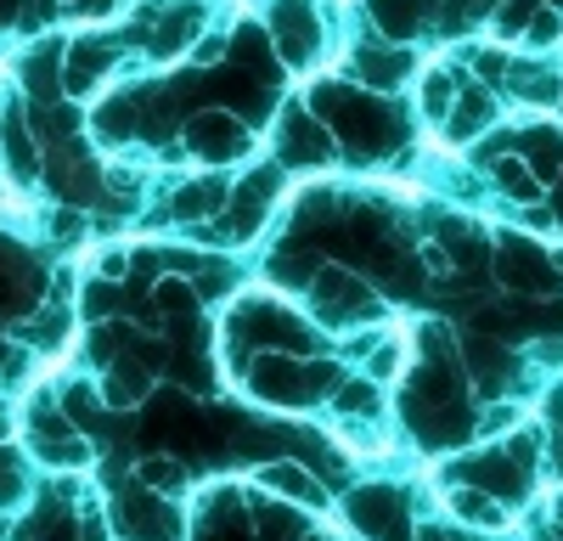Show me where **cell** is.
Listing matches in <instances>:
<instances>
[{
    "label": "cell",
    "instance_id": "6da1fadb",
    "mask_svg": "<svg viewBox=\"0 0 563 541\" xmlns=\"http://www.w3.org/2000/svg\"><path fill=\"white\" fill-rule=\"evenodd\" d=\"M316 316L327 328H355V322L378 316V299H372V288L361 277H350V270H321L316 277Z\"/></svg>",
    "mask_w": 563,
    "mask_h": 541
},
{
    "label": "cell",
    "instance_id": "7a4b0ae2",
    "mask_svg": "<svg viewBox=\"0 0 563 541\" xmlns=\"http://www.w3.org/2000/svg\"><path fill=\"white\" fill-rule=\"evenodd\" d=\"M192 153L198 158H243L254 142H249V130L231 119V113H203V119H192Z\"/></svg>",
    "mask_w": 563,
    "mask_h": 541
},
{
    "label": "cell",
    "instance_id": "3957f363",
    "mask_svg": "<svg viewBox=\"0 0 563 541\" xmlns=\"http://www.w3.org/2000/svg\"><path fill=\"white\" fill-rule=\"evenodd\" d=\"M225 175H192L186 180V187L175 192V214L180 220H203V214H214L220 203H225Z\"/></svg>",
    "mask_w": 563,
    "mask_h": 541
},
{
    "label": "cell",
    "instance_id": "277c9868",
    "mask_svg": "<svg viewBox=\"0 0 563 541\" xmlns=\"http://www.w3.org/2000/svg\"><path fill=\"white\" fill-rule=\"evenodd\" d=\"M260 485H271L276 496H288V503H305V508H327V496H321V485L305 474V468H294V463H271V468H260Z\"/></svg>",
    "mask_w": 563,
    "mask_h": 541
},
{
    "label": "cell",
    "instance_id": "5b68a950",
    "mask_svg": "<svg viewBox=\"0 0 563 541\" xmlns=\"http://www.w3.org/2000/svg\"><path fill=\"white\" fill-rule=\"evenodd\" d=\"M451 514L467 519V525H507L501 503H490L485 490H451Z\"/></svg>",
    "mask_w": 563,
    "mask_h": 541
},
{
    "label": "cell",
    "instance_id": "8992f818",
    "mask_svg": "<svg viewBox=\"0 0 563 541\" xmlns=\"http://www.w3.org/2000/svg\"><path fill=\"white\" fill-rule=\"evenodd\" d=\"M496 180H501V192L525 198V203H536V198H541V180L530 175V164H525V158H501V164H496Z\"/></svg>",
    "mask_w": 563,
    "mask_h": 541
},
{
    "label": "cell",
    "instance_id": "52a82bcc",
    "mask_svg": "<svg viewBox=\"0 0 563 541\" xmlns=\"http://www.w3.org/2000/svg\"><path fill=\"white\" fill-rule=\"evenodd\" d=\"M135 474H141V485H153V490H164V496H175V490L186 485V468H180L175 457H147Z\"/></svg>",
    "mask_w": 563,
    "mask_h": 541
},
{
    "label": "cell",
    "instance_id": "ba28073f",
    "mask_svg": "<svg viewBox=\"0 0 563 541\" xmlns=\"http://www.w3.org/2000/svg\"><path fill=\"white\" fill-rule=\"evenodd\" d=\"M451 102H456L451 74H429V79H422V113H429V119H445Z\"/></svg>",
    "mask_w": 563,
    "mask_h": 541
},
{
    "label": "cell",
    "instance_id": "9c48e42d",
    "mask_svg": "<svg viewBox=\"0 0 563 541\" xmlns=\"http://www.w3.org/2000/svg\"><path fill=\"white\" fill-rule=\"evenodd\" d=\"M108 395H113L119 406H135L141 395H147V373H130V367H119V378H108Z\"/></svg>",
    "mask_w": 563,
    "mask_h": 541
},
{
    "label": "cell",
    "instance_id": "30bf717a",
    "mask_svg": "<svg viewBox=\"0 0 563 541\" xmlns=\"http://www.w3.org/2000/svg\"><path fill=\"white\" fill-rule=\"evenodd\" d=\"M563 40V18L558 12H536L530 18V45H536V52H547V45H558Z\"/></svg>",
    "mask_w": 563,
    "mask_h": 541
},
{
    "label": "cell",
    "instance_id": "8fae6325",
    "mask_svg": "<svg viewBox=\"0 0 563 541\" xmlns=\"http://www.w3.org/2000/svg\"><path fill=\"white\" fill-rule=\"evenodd\" d=\"M400 355H406V350H400L395 339H389V344H378V350H372V361H366L372 378H395V373H400Z\"/></svg>",
    "mask_w": 563,
    "mask_h": 541
},
{
    "label": "cell",
    "instance_id": "7c38bea8",
    "mask_svg": "<svg viewBox=\"0 0 563 541\" xmlns=\"http://www.w3.org/2000/svg\"><path fill=\"white\" fill-rule=\"evenodd\" d=\"M288 124L310 130V119H294V113H288ZM282 147H294V135H282ZM299 158H327V142H321V135H299Z\"/></svg>",
    "mask_w": 563,
    "mask_h": 541
},
{
    "label": "cell",
    "instance_id": "4fadbf2b",
    "mask_svg": "<svg viewBox=\"0 0 563 541\" xmlns=\"http://www.w3.org/2000/svg\"><path fill=\"white\" fill-rule=\"evenodd\" d=\"M422 541H474V536H462L456 525H429V530H422Z\"/></svg>",
    "mask_w": 563,
    "mask_h": 541
}]
</instances>
